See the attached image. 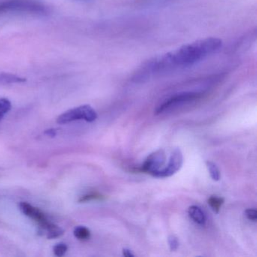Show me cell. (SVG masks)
<instances>
[{
	"instance_id": "5",
	"label": "cell",
	"mask_w": 257,
	"mask_h": 257,
	"mask_svg": "<svg viewBox=\"0 0 257 257\" xmlns=\"http://www.w3.org/2000/svg\"><path fill=\"white\" fill-rule=\"evenodd\" d=\"M165 160L166 156L165 151L162 150H158L148 156L142 166L138 169V171L154 176L156 173L162 169Z\"/></svg>"
},
{
	"instance_id": "8",
	"label": "cell",
	"mask_w": 257,
	"mask_h": 257,
	"mask_svg": "<svg viewBox=\"0 0 257 257\" xmlns=\"http://www.w3.org/2000/svg\"><path fill=\"white\" fill-rule=\"evenodd\" d=\"M188 213L191 219L198 225H204L206 222L205 215L198 206H191L188 210Z\"/></svg>"
},
{
	"instance_id": "6",
	"label": "cell",
	"mask_w": 257,
	"mask_h": 257,
	"mask_svg": "<svg viewBox=\"0 0 257 257\" xmlns=\"http://www.w3.org/2000/svg\"><path fill=\"white\" fill-rule=\"evenodd\" d=\"M183 158L181 151L179 149H176L171 154L168 166L158 171L153 177H162V178L171 177L176 174L177 171H180L183 165Z\"/></svg>"
},
{
	"instance_id": "18",
	"label": "cell",
	"mask_w": 257,
	"mask_h": 257,
	"mask_svg": "<svg viewBox=\"0 0 257 257\" xmlns=\"http://www.w3.org/2000/svg\"><path fill=\"white\" fill-rule=\"evenodd\" d=\"M46 135H47L48 136L52 137V138H54V137L56 136L57 135V131L55 129H49V130L46 131Z\"/></svg>"
},
{
	"instance_id": "15",
	"label": "cell",
	"mask_w": 257,
	"mask_h": 257,
	"mask_svg": "<svg viewBox=\"0 0 257 257\" xmlns=\"http://www.w3.org/2000/svg\"><path fill=\"white\" fill-rule=\"evenodd\" d=\"M67 249H68V246L66 243H58L54 246V253L57 256H63L64 254L67 252Z\"/></svg>"
},
{
	"instance_id": "11",
	"label": "cell",
	"mask_w": 257,
	"mask_h": 257,
	"mask_svg": "<svg viewBox=\"0 0 257 257\" xmlns=\"http://www.w3.org/2000/svg\"><path fill=\"white\" fill-rule=\"evenodd\" d=\"M75 237L80 240H87L91 237V231L85 226H78L73 231Z\"/></svg>"
},
{
	"instance_id": "17",
	"label": "cell",
	"mask_w": 257,
	"mask_h": 257,
	"mask_svg": "<svg viewBox=\"0 0 257 257\" xmlns=\"http://www.w3.org/2000/svg\"><path fill=\"white\" fill-rule=\"evenodd\" d=\"M245 216H246V217L249 220L252 221V222H256L257 212L255 209H247V210L245 211Z\"/></svg>"
},
{
	"instance_id": "4",
	"label": "cell",
	"mask_w": 257,
	"mask_h": 257,
	"mask_svg": "<svg viewBox=\"0 0 257 257\" xmlns=\"http://www.w3.org/2000/svg\"><path fill=\"white\" fill-rule=\"evenodd\" d=\"M203 94L199 91H186L171 96L163 102L156 109V114L163 113L165 111L177 107L184 103L196 101L202 97Z\"/></svg>"
},
{
	"instance_id": "16",
	"label": "cell",
	"mask_w": 257,
	"mask_h": 257,
	"mask_svg": "<svg viewBox=\"0 0 257 257\" xmlns=\"http://www.w3.org/2000/svg\"><path fill=\"white\" fill-rule=\"evenodd\" d=\"M168 244L171 251H175L178 249L179 241L177 237L174 235H171L168 237Z\"/></svg>"
},
{
	"instance_id": "7",
	"label": "cell",
	"mask_w": 257,
	"mask_h": 257,
	"mask_svg": "<svg viewBox=\"0 0 257 257\" xmlns=\"http://www.w3.org/2000/svg\"><path fill=\"white\" fill-rule=\"evenodd\" d=\"M19 208L24 214L34 219L40 225L42 230L45 229L50 224L47 216L40 209L31 205L28 202H21Z\"/></svg>"
},
{
	"instance_id": "3",
	"label": "cell",
	"mask_w": 257,
	"mask_h": 257,
	"mask_svg": "<svg viewBox=\"0 0 257 257\" xmlns=\"http://www.w3.org/2000/svg\"><path fill=\"white\" fill-rule=\"evenodd\" d=\"M97 118L96 111L89 105H83L74 109H70L61 114L58 118V124H64L77 120H85L88 122H92Z\"/></svg>"
},
{
	"instance_id": "19",
	"label": "cell",
	"mask_w": 257,
	"mask_h": 257,
	"mask_svg": "<svg viewBox=\"0 0 257 257\" xmlns=\"http://www.w3.org/2000/svg\"><path fill=\"white\" fill-rule=\"evenodd\" d=\"M123 255L126 257H133L134 254L132 253V251L129 249H127V248H124L123 249Z\"/></svg>"
},
{
	"instance_id": "9",
	"label": "cell",
	"mask_w": 257,
	"mask_h": 257,
	"mask_svg": "<svg viewBox=\"0 0 257 257\" xmlns=\"http://www.w3.org/2000/svg\"><path fill=\"white\" fill-rule=\"evenodd\" d=\"M43 232L46 233V237L48 238L53 239L61 237L64 234V231L62 228L51 222L45 229L43 230Z\"/></svg>"
},
{
	"instance_id": "2",
	"label": "cell",
	"mask_w": 257,
	"mask_h": 257,
	"mask_svg": "<svg viewBox=\"0 0 257 257\" xmlns=\"http://www.w3.org/2000/svg\"><path fill=\"white\" fill-rule=\"evenodd\" d=\"M48 13L49 9L40 0H5L0 3V15L45 16Z\"/></svg>"
},
{
	"instance_id": "1",
	"label": "cell",
	"mask_w": 257,
	"mask_h": 257,
	"mask_svg": "<svg viewBox=\"0 0 257 257\" xmlns=\"http://www.w3.org/2000/svg\"><path fill=\"white\" fill-rule=\"evenodd\" d=\"M222 46V40L214 37H208L184 45L146 63L140 69L138 77L144 79L153 75L192 67L217 53Z\"/></svg>"
},
{
	"instance_id": "10",
	"label": "cell",
	"mask_w": 257,
	"mask_h": 257,
	"mask_svg": "<svg viewBox=\"0 0 257 257\" xmlns=\"http://www.w3.org/2000/svg\"><path fill=\"white\" fill-rule=\"evenodd\" d=\"M207 203H208L210 207H211L213 211L215 212L216 213H218L219 210H220L222 204H223L224 198L213 195V196H210V198H208Z\"/></svg>"
},
{
	"instance_id": "12",
	"label": "cell",
	"mask_w": 257,
	"mask_h": 257,
	"mask_svg": "<svg viewBox=\"0 0 257 257\" xmlns=\"http://www.w3.org/2000/svg\"><path fill=\"white\" fill-rule=\"evenodd\" d=\"M12 108L11 102L7 98H0V121Z\"/></svg>"
},
{
	"instance_id": "14",
	"label": "cell",
	"mask_w": 257,
	"mask_h": 257,
	"mask_svg": "<svg viewBox=\"0 0 257 257\" xmlns=\"http://www.w3.org/2000/svg\"><path fill=\"white\" fill-rule=\"evenodd\" d=\"M104 198L105 197L101 195V194L98 193V192H91V193L86 194V195L81 197L79 199V202H88V201H94V200L101 201V200H103Z\"/></svg>"
},
{
	"instance_id": "13",
	"label": "cell",
	"mask_w": 257,
	"mask_h": 257,
	"mask_svg": "<svg viewBox=\"0 0 257 257\" xmlns=\"http://www.w3.org/2000/svg\"><path fill=\"white\" fill-rule=\"evenodd\" d=\"M206 165H207V169H208L209 172H210L211 178L215 180V181H218L219 178H220V173H219L217 166L212 162H206Z\"/></svg>"
}]
</instances>
